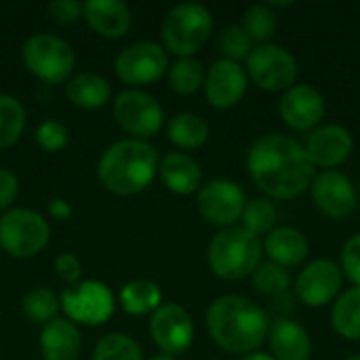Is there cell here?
Here are the masks:
<instances>
[{"mask_svg":"<svg viewBox=\"0 0 360 360\" xmlns=\"http://www.w3.org/2000/svg\"><path fill=\"white\" fill-rule=\"evenodd\" d=\"M264 247L257 236L247 232L243 226L219 230L207 249V262L215 276L221 281H243L253 276L262 264Z\"/></svg>","mask_w":360,"mask_h":360,"instance_id":"obj_4","label":"cell"},{"mask_svg":"<svg viewBox=\"0 0 360 360\" xmlns=\"http://www.w3.org/2000/svg\"><path fill=\"white\" fill-rule=\"evenodd\" d=\"M167 137L179 150H198L209 139V127L200 116L192 112H181L169 120Z\"/></svg>","mask_w":360,"mask_h":360,"instance_id":"obj_26","label":"cell"},{"mask_svg":"<svg viewBox=\"0 0 360 360\" xmlns=\"http://www.w3.org/2000/svg\"><path fill=\"white\" fill-rule=\"evenodd\" d=\"M59 304L68 321L86 327L108 323L116 308L114 293L99 281H80L76 287L65 289L59 297Z\"/></svg>","mask_w":360,"mask_h":360,"instance_id":"obj_10","label":"cell"},{"mask_svg":"<svg viewBox=\"0 0 360 360\" xmlns=\"http://www.w3.org/2000/svg\"><path fill=\"white\" fill-rule=\"evenodd\" d=\"M25 129V108L13 95H0V150L17 143Z\"/></svg>","mask_w":360,"mask_h":360,"instance_id":"obj_29","label":"cell"},{"mask_svg":"<svg viewBox=\"0 0 360 360\" xmlns=\"http://www.w3.org/2000/svg\"><path fill=\"white\" fill-rule=\"evenodd\" d=\"M304 148L314 169L321 167L325 171H335L340 165H344L350 158L354 150V139L346 127L325 124V127H316L314 131H310Z\"/></svg>","mask_w":360,"mask_h":360,"instance_id":"obj_18","label":"cell"},{"mask_svg":"<svg viewBox=\"0 0 360 360\" xmlns=\"http://www.w3.org/2000/svg\"><path fill=\"white\" fill-rule=\"evenodd\" d=\"M276 219H278V211L276 207L268 200V198H253L245 205L243 211V228L247 232H251L253 236H268L274 228H276Z\"/></svg>","mask_w":360,"mask_h":360,"instance_id":"obj_31","label":"cell"},{"mask_svg":"<svg viewBox=\"0 0 360 360\" xmlns=\"http://www.w3.org/2000/svg\"><path fill=\"white\" fill-rule=\"evenodd\" d=\"M158 150L141 139L114 141L97 162L99 184L116 196H135L143 192L158 175Z\"/></svg>","mask_w":360,"mask_h":360,"instance_id":"obj_3","label":"cell"},{"mask_svg":"<svg viewBox=\"0 0 360 360\" xmlns=\"http://www.w3.org/2000/svg\"><path fill=\"white\" fill-rule=\"evenodd\" d=\"M249 86L247 72L240 63L217 59L205 74V97L215 110H230L240 103Z\"/></svg>","mask_w":360,"mask_h":360,"instance_id":"obj_17","label":"cell"},{"mask_svg":"<svg viewBox=\"0 0 360 360\" xmlns=\"http://www.w3.org/2000/svg\"><path fill=\"white\" fill-rule=\"evenodd\" d=\"M21 308H23V314L32 323L46 325L53 319H57V312H59L61 304H59V297L51 289L36 287V289H32V291L25 293V297L21 302Z\"/></svg>","mask_w":360,"mask_h":360,"instance_id":"obj_32","label":"cell"},{"mask_svg":"<svg viewBox=\"0 0 360 360\" xmlns=\"http://www.w3.org/2000/svg\"><path fill=\"white\" fill-rule=\"evenodd\" d=\"M247 169L253 184L278 200L304 194L312 186L316 171L306 148L283 133H268L255 139L247 152Z\"/></svg>","mask_w":360,"mask_h":360,"instance_id":"obj_1","label":"cell"},{"mask_svg":"<svg viewBox=\"0 0 360 360\" xmlns=\"http://www.w3.org/2000/svg\"><path fill=\"white\" fill-rule=\"evenodd\" d=\"M264 253L270 257L272 264L281 268H295L302 266L310 255V243L306 234L291 226L274 228L264 240Z\"/></svg>","mask_w":360,"mask_h":360,"instance_id":"obj_20","label":"cell"},{"mask_svg":"<svg viewBox=\"0 0 360 360\" xmlns=\"http://www.w3.org/2000/svg\"><path fill=\"white\" fill-rule=\"evenodd\" d=\"M65 95L68 99L82 110H97L103 108L110 97H112V86L110 82L95 74V72H80L72 76L65 84Z\"/></svg>","mask_w":360,"mask_h":360,"instance_id":"obj_24","label":"cell"},{"mask_svg":"<svg viewBox=\"0 0 360 360\" xmlns=\"http://www.w3.org/2000/svg\"><path fill=\"white\" fill-rule=\"evenodd\" d=\"M240 360H274L270 354H266V352H251V354H247V356H243Z\"/></svg>","mask_w":360,"mask_h":360,"instance_id":"obj_42","label":"cell"},{"mask_svg":"<svg viewBox=\"0 0 360 360\" xmlns=\"http://www.w3.org/2000/svg\"><path fill=\"white\" fill-rule=\"evenodd\" d=\"M243 27L253 42L268 44L278 32V17L270 4H253L243 15Z\"/></svg>","mask_w":360,"mask_h":360,"instance_id":"obj_30","label":"cell"},{"mask_svg":"<svg viewBox=\"0 0 360 360\" xmlns=\"http://www.w3.org/2000/svg\"><path fill=\"white\" fill-rule=\"evenodd\" d=\"M158 175L167 190L179 196H188L200 190L202 184V169L200 165L184 154V152H169L160 158L158 165Z\"/></svg>","mask_w":360,"mask_h":360,"instance_id":"obj_22","label":"cell"},{"mask_svg":"<svg viewBox=\"0 0 360 360\" xmlns=\"http://www.w3.org/2000/svg\"><path fill=\"white\" fill-rule=\"evenodd\" d=\"M23 65L44 84H61L72 78L76 55L72 46L53 34H34L21 49Z\"/></svg>","mask_w":360,"mask_h":360,"instance_id":"obj_6","label":"cell"},{"mask_svg":"<svg viewBox=\"0 0 360 360\" xmlns=\"http://www.w3.org/2000/svg\"><path fill=\"white\" fill-rule=\"evenodd\" d=\"M150 335L162 354L177 356L190 350L194 342V323L179 304H162L150 319Z\"/></svg>","mask_w":360,"mask_h":360,"instance_id":"obj_13","label":"cell"},{"mask_svg":"<svg viewBox=\"0 0 360 360\" xmlns=\"http://www.w3.org/2000/svg\"><path fill=\"white\" fill-rule=\"evenodd\" d=\"M19 194V179L13 171L0 167V209H8Z\"/></svg>","mask_w":360,"mask_h":360,"instance_id":"obj_40","label":"cell"},{"mask_svg":"<svg viewBox=\"0 0 360 360\" xmlns=\"http://www.w3.org/2000/svg\"><path fill=\"white\" fill-rule=\"evenodd\" d=\"M49 238L46 219L32 209H11L0 217V249L11 257H36L49 245Z\"/></svg>","mask_w":360,"mask_h":360,"instance_id":"obj_7","label":"cell"},{"mask_svg":"<svg viewBox=\"0 0 360 360\" xmlns=\"http://www.w3.org/2000/svg\"><path fill=\"white\" fill-rule=\"evenodd\" d=\"M114 120L116 124L133 135V139H150L165 124V110L158 99L141 89H127L114 99Z\"/></svg>","mask_w":360,"mask_h":360,"instance_id":"obj_9","label":"cell"},{"mask_svg":"<svg viewBox=\"0 0 360 360\" xmlns=\"http://www.w3.org/2000/svg\"><path fill=\"white\" fill-rule=\"evenodd\" d=\"M253 287L255 291H259L262 295L268 297H276L289 291L291 287V276L285 268L268 262V264H259L257 270L253 272Z\"/></svg>","mask_w":360,"mask_h":360,"instance_id":"obj_35","label":"cell"},{"mask_svg":"<svg viewBox=\"0 0 360 360\" xmlns=\"http://www.w3.org/2000/svg\"><path fill=\"white\" fill-rule=\"evenodd\" d=\"M344 285L342 268L331 259H314L295 278V293L308 308H323L340 297Z\"/></svg>","mask_w":360,"mask_h":360,"instance_id":"obj_15","label":"cell"},{"mask_svg":"<svg viewBox=\"0 0 360 360\" xmlns=\"http://www.w3.org/2000/svg\"><path fill=\"white\" fill-rule=\"evenodd\" d=\"M150 360H175L173 356H169V354H156V356H152Z\"/></svg>","mask_w":360,"mask_h":360,"instance_id":"obj_43","label":"cell"},{"mask_svg":"<svg viewBox=\"0 0 360 360\" xmlns=\"http://www.w3.org/2000/svg\"><path fill=\"white\" fill-rule=\"evenodd\" d=\"M247 78L268 93L289 91L300 74L297 59L281 44H259L247 57Z\"/></svg>","mask_w":360,"mask_h":360,"instance_id":"obj_8","label":"cell"},{"mask_svg":"<svg viewBox=\"0 0 360 360\" xmlns=\"http://www.w3.org/2000/svg\"><path fill=\"white\" fill-rule=\"evenodd\" d=\"M93 360H143V352L133 338L124 333H108L95 344Z\"/></svg>","mask_w":360,"mask_h":360,"instance_id":"obj_33","label":"cell"},{"mask_svg":"<svg viewBox=\"0 0 360 360\" xmlns=\"http://www.w3.org/2000/svg\"><path fill=\"white\" fill-rule=\"evenodd\" d=\"M310 192L316 209L325 217L335 221L348 219L359 202V194L352 179L340 171H323L314 175Z\"/></svg>","mask_w":360,"mask_h":360,"instance_id":"obj_14","label":"cell"},{"mask_svg":"<svg viewBox=\"0 0 360 360\" xmlns=\"http://www.w3.org/2000/svg\"><path fill=\"white\" fill-rule=\"evenodd\" d=\"M169 86L177 95H194L196 91L202 89L205 84V68L196 57H179L171 68H169Z\"/></svg>","mask_w":360,"mask_h":360,"instance_id":"obj_28","label":"cell"},{"mask_svg":"<svg viewBox=\"0 0 360 360\" xmlns=\"http://www.w3.org/2000/svg\"><path fill=\"white\" fill-rule=\"evenodd\" d=\"M213 15L200 2H181L173 6L160 25L165 51L177 57H194L211 38Z\"/></svg>","mask_w":360,"mask_h":360,"instance_id":"obj_5","label":"cell"},{"mask_svg":"<svg viewBox=\"0 0 360 360\" xmlns=\"http://www.w3.org/2000/svg\"><path fill=\"white\" fill-rule=\"evenodd\" d=\"M217 49L224 55L221 59L238 63L240 59H247L255 46L243 25H226L217 36Z\"/></svg>","mask_w":360,"mask_h":360,"instance_id":"obj_34","label":"cell"},{"mask_svg":"<svg viewBox=\"0 0 360 360\" xmlns=\"http://www.w3.org/2000/svg\"><path fill=\"white\" fill-rule=\"evenodd\" d=\"M196 205L202 219L224 230L240 221L247 196L245 190L232 179H211L209 184L200 186Z\"/></svg>","mask_w":360,"mask_h":360,"instance_id":"obj_12","label":"cell"},{"mask_svg":"<svg viewBox=\"0 0 360 360\" xmlns=\"http://www.w3.org/2000/svg\"><path fill=\"white\" fill-rule=\"evenodd\" d=\"M118 300L127 314L146 316V314H154L162 306V291L156 283L139 278V281L127 283L120 289Z\"/></svg>","mask_w":360,"mask_h":360,"instance_id":"obj_25","label":"cell"},{"mask_svg":"<svg viewBox=\"0 0 360 360\" xmlns=\"http://www.w3.org/2000/svg\"><path fill=\"white\" fill-rule=\"evenodd\" d=\"M340 268H342V274L354 287H360V232L354 234V236H350L346 240V245L342 247Z\"/></svg>","mask_w":360,"mask_h":360,"instance_id":"obj_37","label":"cell"},{"mask_svg":"<svg viewBox=\"0 0 360 360\" xmlns=\"http://www.w3.org/2000/svg\"><path fill=\"white\" fill-rule=\"evenodd\" d=\"M116 76L131 89L152 84L169 72V57L162 44L141 40L127 46L114 61Z\"/></svg>","mask_w":360,"mask_h":360,"instance_id":"obj_11","label":"cell"},{"mask_svg":"<svg viewBox=\"0 0 360 360\" xmlns=\"http://www.w3.org/2000/svg\"><path fill=\"white\" fill-rule=\"evenodd\" d=\"M325 97L312 84H293L278 101V114L293 131H314L325 118Z\"/></svg>","mask_w":360,"mask_h":360,"instance_id":"obj_16","label":"cell"},{"mask_svg":"<svg viewBox=\"0 0 360 360\" xmlns=\"http://www.w3.org/2000/svg\"><path fill=\"white\" fill-rule=\"evenodd\" d=\"M36 141L44 152H59L68 146L70 133L65 124H61L59 120H44L36 129Z\"/></svg>","mask_w":360,"mask_h":360,"instance_id":"obj_36","label":"cell"},{"mask_svg":"<svg viewBox=\"0 0 360 360\" xmlns=\"http://www.w3.org/2000/svg\"><path fill=\"white\" fill-rule=\"evenodd\" d=\"M46 15L51 21L70 25L76 23L82 17V2L78 0H55L46 6Z\"/></svg>","mask_w":360,"mask_h":360,"instance_id":"obj_38","label":"cell"},{"mask_svg":"<svg viewBox=\"0 0 360 360\" xmlns=\"http://www.w3.org/2000/svg\"><path fill=\"white\" fill-rule=\"evenodd\" d=\"M331 325L340 338L360 342V287L340 293L331 308Z\"/></svg>","mask_w":360,"mask_h":360,"instance_id":"obj_27","label":"cell"},{"mask_svg":"<svg viewBox=\"0 0 360 360\" xmlns=\"http://www.w3.org/2000/svg\"><path fill=\"white\" fill-rule=\"evenodd\" d=\"M82 348L78 327L68 319H53L42 325L40 352L44 360H78Z\"/></svg>","mask_w":360,"mask_h":360,"instance_id":"obj_23","label":"cell"},{"mask_svg":"<svg viewBox=\"0 0 360 360\" xmlns=\"http://www.w3.org/2000/svg\"><path fill=\"white\" fill-rule=\"evenodd\" d=\"M46 209H49V213H51L55 219H59V221H68V219H72V215H74V209H72V205H70L65 198H61V196H55V198H51Z\"/></svg>","mask_w":360,"mask_h":360,"instance_id":"obj_41","label":"cell"},{"mask_svg":"<svg viewBox=\"0 0 360 360\" xmlns=\"http://www.w3.org/2000/svg\"><path fill=\"white\" fill-rule=\"evenodd\" d=\"M55 272L65 285H78L82 276V264L74 253H59L55 259Z\"/></svg>","mask_w":360,"mask_h":360,"instance_id":"obj_39","label":"cell"},{"mask_svg":"<svg viewBox=\"0 0 360 360\" xmlns=\"http://www.w3.org/2000/svg\"><path fill=\"white\" fill-rule=\"evenodd\" d=\"M211 340L230 354L257 352L270 333V319L262 306L243 295H221L207 310Z\"/></svg>","mask_w":360,"mask_h":360,"instance_id":"obj_2","label":"cell"},{"mask_svg":"<svg viewBox=\"0 0 360 360\" xmlns=\"http://www.w3.org/2000/svg\"><path fill=\"white\" fill-rule=\"evenodd\" d=\"M344 360H360V354H352V356H348V359Z\"/></svg>","mask_w":360,"mask_h":360,"instance_id":"obj_44","label":"cell"},{"mask_svg":"<svg viewBox=\"0 0 360 360\" xmlns=\"http://www.w3.org/2000/svg\"><path fill=\"white\" fill-rule=\"evenodd\" d=\"M270 356L274 360H310L312 340L310 333L295 321L281 319L270 325Z\"/></svg>","mask_w":360,"mask_h":360,"instance_id":"obj_21","label":"cell"},{"mask_svg":"<svg viewBox=\"0 0 360 360\" xmlns=\"http://www.w3.org/2000/svg\"><path fill=\"white\" fill-rule=\"evenodd\" d=\"M82 17L101 38L118 40L129 34L133 17L122 0H89L82 2Z\"/></svg>","mask_w":360,"mask_h":360,"instance_id":"obj_19","label":"cell"}]
</instances>
